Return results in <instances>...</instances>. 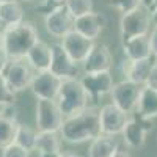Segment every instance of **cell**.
<instances>
[{"label":"cell","instance_id":"obj_18","mask_svg":"<svg viewBox=\"0 0 157 157\" xmlns=\"http://www.w3.org/2000/svg\"><path fill=\"white\" fill-rule=\"evenodd\" d=\"M27 61L30 63V66L39 72V71H49L50 63H52V47L44 43V41H38L35 46L29 50L27 54Z\"/></svg>","mask_w":157,"mask_h":157},{"label":"cell","instance_id":"obj_26","mask_svg":"<svg viewBox=\"0 0 157 157\" xmlns=\"http://www.w3.org/2000/svg\"><path fill=\"white\" fill-rule=\"evenodd\" d=\"M64 6L74 16V19H77L93 11V0H66Z\"/></svg>","mask_w":157,"mask_h":157},{"label":"cell","instance_id":"obj_23","mask_svg":"<svg viewBox=\"0 0 157 157\" xmlns=\"http://www.w3.org/2000/svg\"><path fill=\"white\" fill-rule=\"evenodd\" d=\"M35 149L39 151V154L61 152V135H58V132H38Z\"/></svg>","mask_w":157,"mask_h":157},{"label":"cell","instance_id":"obj_4","mask_svg":"<svg viewBox=\"0 0 157 157\" xmlns=\"http://www.w3.org/2000/svg\"><path fill=\"white\" fill-rule=\"evenodd\" d=\"M151 24V14L145 6H138L129 13H124L120 21V35L121 41H127L130 38L148 35Z\"/></svg>","mask_w":157,"mask_h":157},{"label":"cell","instance_id":"obj_3","mask_svg":"<svg viewBox=\"0 0 157 157\" xmlns=\"http://www.w3.org/2000/svg\"><path fill=\"white\" fill-rule=\"evenodd\" d=\"M55 101L58 104V109L63 118H68L85 110L88 107L90 98L78 78H66V80L61 82L58 96Z\"/></svg>","mask_w":157,"mask_h":157},{"label":"cell","instance_id":"obj_32","mask_svg":"<svg viewBox=\"0 0 157 157\" xmlns=\"http://www.w3.org/2000/svg\"><path fill=\"white\" fill-rule=\"evenodd\" d=\"M0 113H2L5 118L11 121H17V107L16 104H8V105H2L0 107Z\"/></svg>","mask_w":157,"mask_h":157},{"label":"cell","instance_id":"obj_30","mask_svg":"<svg viewBox=\"0 0 157 157\" xmlns=\"http://www.w3.org/2000/svg\"><path fill=\"white\" fill-rule=\"evenodd\" d=\"M29 152L25 148L19 146L17 143H10L8 146H5L2 149V157H29Z\"/></svg>","mask_w":157,"mask_h":157},{"label":"cell","instance_id":"obj_31","mask_svg":"<svg viewBox=\"0 0 157 157\" xmlns=\"http://www.w3.org/2000/svg\"><path fill=\"white\" fill-rule=\"evenodd\" d=\"M5 29H6L5 25L0 24V74L5 71V68L10 63V57H8L6 50H5V46H3V32H5Z\"/></svg>","mask_w":157,"mask_h":157},{"label":"cell","instance_id":"obj_20","mask_svg":"<svg viewBox=\"0 0 157 157\" xmlns=\"http://www.w3.org/2000/svg\"><path fill=\"white\" fill-rule=\"evenodd\" d=\"M118 149H120V145H118V140L115 138V135L99 134L96 138L91 140L88 155L90 157H113Z\"/></svg>","mask_w":157,"mask_h":157},{"label":"cell","instance_id":"obj_33","mask_svg":"<svg viewBox=\"0 0 157 157\" xmlns=\"http://www.w3.org/2000/svg\"><path fill=\"white\" fill-rule=\"evenodd\" d=\"M145 86L152 88V90L157 91V60H155V63L152 64V68H151V71H149V75H148V78H146Z\"/></svg>","mask_w":157,"mask_h":157},{"label":"cell","instance_id":"obj_34","mask_svg":"<svg viewBox=\"0 0 157 157\" xmlns=\"http://www.w3.org/2000/svg\"><path fill=\"white\" fill-rule=\"evenodd\" d=\"M149 41H151V52H152V55L157 58V27L152 29V32L149 35Z\"/></svg>","mask_w":157,"mask_h":157},{"label":"cell","instance_id":"obj_21","mask_svg":"<svg viewBox=\"0 0 157 157\" xmlns=\"http://www.w3.org/2000/svg\"><path fill=\"white\" fill-rule=\"evenodd\" d=\"M135 112L146 118L157 116V91L155 90L148 88V86H141Z\"/></svg>","mask_w":157,"mask_h":157},{"label":"cell","instance_id":"obj_40","mask_svg":"<svg viewBox=\"0 0 157 157\" xmlns=\"http://www.w3.org/2000/svg\"><path fill=\"white\" fill-rule=\"evenodd\" d=\"M154 10H157V0H154V3H152V8H151V11H154ZM149 11V13H151Z\"/></svg>","mask_w":157,"mask_h":157},{"label":"cell","instance_id":"obj_11","mask_svg":"<svg viewBox=\"0 0 157 157\" xmlns=\"http://www.w3.org/2000/svg\"><path fill=\"white\" fill-rule=\"evenodd\" d=\"M50 47H52V63L49 71L60 77L61 80L77 78V75L80 74L78 63L72 61V58L68 55V52L63 49L61 44H52Z\"/></svg>","mask_w":157,"mask_h":157},{"label":"cell","instance_id":"obj_15","mask_svg":"<svg viewBox=\"0 0 157 157\" xmlns=\"http://www.w3.org/2000/svg\"><path fill=\"white\" fill-rule=\"evenodd\" d=\"M107 25V17L102 13H88L85 16L77 17L74 22V30L83 35L85 38L94 41V39L101 35V32L105 29Z\"/></svg>","mask_w":157,"mask_h":157},{"label":"cell","instance_id":"obj_2","mask_svg":"<svg viewBox=\"0 0 157 157\" xmlns=\"http://www.w3.org/2000/svg\"><path fill=\"white\" fill-rule=\"evenodd\" d=\"M39 41L38 32L32 22H21L17 25L6 27L3 32V46L11 58H25L29 50Z\"/></svg>","mask_w":157,"mask_h":157},{"label":"cell","instance_id":"obj_7","mask_svg":"<svg viewBox=\"0 0 157 157\" xmlns=\"http://www.w3.org/2000/svg\"><path fill=\"white\" fill-rule=\"evenodd\" d=\"M152 132V118H146L137 112L127 120L126 127L123 130L124 143L129 148H141L146 141V135Z\"/></svg>","mask_w":157,"mask_h":157},{"label":"cell","instance_id":"obj_6","mask_svg":"<svg viewBox=\"0 0 157 157\" xmlns=\"http://www.w3.org/2000/svg\"><path fill=\"white\" fill-rule=\"evenodd\" d=\"M63 115L57 101L38 99L36 102V126L39 132H60L63 124Z\"/></svg>","mask_w":157,"mask_h":157},{"label":"cell","instance_id":"obj_42","mask_svg":"<svg viewBox=\"0 0 157 157\" xmlns=\"http://www.w3.org/2000/svg\"><path fill=\"white\" fill-rule=\"evenodd\" d=\"M24 2H30V0H24Z\"/></svg>","mask_w":157,"mask_h":157},{"label":"cell","instance_id":"obj_17","mask_svg":"<svg viewBox=\"0 0 157 157\" xmlns=\"http://www.w3.org/2000/svg\"><path fill=\"white\" fill-rule=\"evenodd\" d=\"M154 63L155 61L151 57L141 58V60H127L124 63V75L127 80L137 85H145Z\"/></svg>","mask_w":157,"mask_h":157},{"label":"cell","instance_id":"obj_14","mask_svg":"<svg viewBox=\"0 0 157 157\" xmlns=\"http://www.w3.org/2000/svg\"><path fill=\"white\" fill-rule=\"evenodd\" d=\"M74 22L75 19L68 11V8L61 6L46 16V29L52 36L63 38L74 30Z\"/></svg>","mask_w":157,"mask_h":157},{"label":"cell","instance_id":"obj_39","mask_svg":"<svg viewBox=\"0 0 157 157\" xmlns=\"http://www.w3.org/2000/svg\"><path fill=\"white\" fill-rule=\"evenodd\" d=\"M41 157H60V152H52V154H39Z\"/></svg>","mask_w":157,"mask_h":157},{"label":"cell","instance_id":"obj_19","mask_svg":"<svg viewBox=\"0 0 157 157\" xmlns=\"http://www.w3.org/2000/svg\"><path fill=\"white\" fill-rule=\"evenodd\" d=\"M123 54L127 60H141L152 55L151 52V41L148 35H141L123 41Z\"/></svg>","mask_w":157,"mask_h":157},{"label":"cell","instance_id":"obj_37","mask_svg":"<svg viewBox=\"0 0 157 157\" xmlns=\"http://www.w3.org/2000/svg\"><path fill=\"white\" fill-rule=\"evenodd\" d=\"M113 157H132L129 152H126V151H121V149H118L116 151V154L113 155Z\"/></svg>","mask_w":157,"mask_h":157},{"label":"cell","instance_id":"obj_25","mask_svg":"<svg viewBox=\"0 0 157 157\" xmlns=\"http://www.w3.org/2000/svg\"><path fill=\"white\" fill-rule=\"evenodd\" d=\"M17 124V121H11L0 113V149H3L10 143L14 141Z\"/></svg>","mask_w":157,"mask_h":157},{"label":"cell","instance_id":"obj_41","mask_svg":"<svg viewBox=\"0 0 157 157\" xmlns=\"http://www.w3.org/2000/svg\"><path fill=\"white\" fill-rule=\"evenodd\" d=\"M5 2H11V0H0V3H5Z\"/></svg>","mask_w":157,"mask_h":157},{"label":"cell","instance_id":"obj_36","mask_svg":"<svg viewBox=\"0 0 157 157\" xmlns=\"http://www.w3.org/2000/svg\"><path fill=\"white\" fill-rule=\"evenodd\" d=\"M60 157H80V155H77L75 152H71V151H61L60 152Z\"/></svg>","mask_w":157,"mask_h":157},{"label":"cell","instance_id":"obj_29","mask_svg":"<svg viewBox=\"0 0 157 157\" xmlns=\"http://www.w3.org/2000/svg\"><path fill=\"white\" fill-rule=\"evenodd\" d=\"M110 6L116 8L118 11H121L123 14L124 13H129V11H132L135 8H138L141 3H140V0H110Z\"/></svg>","mask_w":157,"mask_h":157},{"label":"cell","instance_id":"obj_1","mask_svg":"<svg viewBox=\"0 0 157 157\" xmlns=\"http://www.w3.org/2000/svg\"><path fill=\"white\" fill-rule=\"evenodd\" d=\"M99 134H101L99 110L93 107H86L82 112L64 118L60 129V135L64 141L77 143V145L91 141Z\"/></svg>","mask_w":157,"mask_h":157},{"label":"cell","instance_id":"obj_16","mask_svg":"<svg viewBox=\"0 0 157 157\" xmlns=\"http://www.w3.org/2000/svg\"><path fill=\"white\" fill-rule=\"evenodd\" d=\"M113 64L112 54L105 44H94L90 55L82 63L83 72H99V71H110Z\"/></svg>","mask_w":157,"mask_h":157},{"label":"cell","instance_id":"obj_13","mask_svg":"<svg viewBox=\"0 0 157 157\" xmlns=\"http://www.w3.org/2000/svg\"><path fill=\"white\" fill-rule=\"evenodd\" d=\"M61 46H63L64 50L68 52V55L72 58V61L82 64L85 61V58L90 55V52H91V49H93L94 43L91 41V39L85 38L83 35H80L78 32L72 30L66 36H63Z\"/></svg>","mask_w":157,"mask_h":157},{"label":"cell","instance_id":"obj_10","mask_svg":"<svg viewBox=\"0 0 157 157\" xmlns=\"http://www.w3.org/2000/svg\"><path fill=\"white\" fill-rule=\"evenodd\" d=\"M86 91L90 101H96L102 96L110 93L113 88V75L110 71H99V72H85L82 78H78Z\"/></svg>","mask_w":157,"mask_h":157},{"label":"cell","instance_id":"obj_38","mask_svg":"<svg viewBox=\"0 0 157 157\" xmlns=\"http://www.w3.org/2000/svg\"><path fill=\"white\" fill-rule=\"evenodd\" d=\"M151 21H152V24L157 27V10H154V11H151Z\"/></svg>","mask_w":157,"mask_h":157},{"label":"cell","instance_id":"obj_27","mask_svg":"<svg viewBox=\"0 0 157 157\" xmlns=\"http://www.w3.org/2000/svg\"><path fill=\"white\" fill-rule=\"evenodd\" d=\"M8 104H16V93L8 86L5 75L2 72L0 74V107L8 105Z\"/></svg>","mask_w":157,"mask_h":157},{"label":"cell","instance_id":"obj_35","mask_svg":"<svg viewBox=\"0 0 157 157\" xmlns=\"http://www.w3.org/2000/svg\"><path fill=\"white\" fill-rule=\"evenodd\" d=\"M140 3H141V6H145L148 11H151V8H152V3H154V0H140Z\"/></svg>","mask_w":157,"mask_h":157},{"label":"cell","instance_id":"obj_12","mask_svg":"<svg viewBox=\"0 0 157 157\" xmlns=\"http://www.w3.org/2000/svg\"><path fill=\"white\" fill-rule=\"evenodd\" d=\"M61 78L52 74L50 71H39L35 72V77L32 80V93L36 96V99H52L55 101L58 96V91L61 86Z\"/></svg>","mask_w":157,"mask_h":157},{"label":"cell","instance_id":"obj_8","mask_svg":"<svg viewBox=\"0 0 157 157\" xmlns=\"http://www.w3.org/2000/svg\"><path fill=\"white\" fill-rule=\"evenodd\" d=\"M140 90L141 85H137L130 80H123L120 83L113 85L110 94H112V101L116 107H120L121 110H124L126 113H134L137 109V102H138V96H140Z\"/></svg>","mask_w":157,"mask_h":157},{"label":"cell","instance_id":"obj_22","mask_svg":"<svg viewBox=\"0 0 157 157\" xmlns=\"http://www.w3.org/2000/svg\"><path fill=\"white\" fill-rule=\"evenodd\" d=\"M24 21V10L17 0L0 3V24L5 27L17 25Z\"/></svg>","mask_w":157,"mask_h":157},{"label":"cell","instance_id":"obj_24","mask_svg":"<svg viewBox=\"0 0 157 157\" xmlns=\"http://www.w3.org/2000/svg\"><path fill=\"white\" fill-rule=\"evenodd\" d=\"M14 143H17L19 146L25 148L27 151H33L35 143H36V132L29 126L17 124L16 135H14Z\"/></svg>","mask_w":157,"mask_h":157},{"label":"cell","instance_id":"obj_28","mask_svg":"<svg viewBox=\"0 0 157 157\" xmlns=\"http://www.w3.org/2000/svg\"><path fill=\"white\" fill-rule=\"evenodd\" d=\"M64 3H66V0H43V2L36 6V11L47 16L50 13H54L55 10L64 6Z\"/></svg>","mask_w":157,"mask_h":157},{"label":"cell","instance_id":"obj_5","mask_svg":"<svg viewBox=\"0 0 157 157\" xmlns=\"http://www.w3.org/2000/svg\"><path fill=\"white\" fill-rule=\"evenodd\" d=\"M3 75L8 86L14 93H19V91L30 88L35 77V69L30 66L27 58H11L3 71Z\"/></svg>","mask_w":157,"mask_h":157},{"label":"cell","instance_id":"obj_9","mask_svg":"<svg viewBox=\"0 0 157 157\" xmlns=\"http://www.w3.org/2000/svg\"><path fill=\"white\" fill-rule=\"evenodd\" d=\"M129 120V113L116 107L115 104H107L99 110V123H101V134L105 135H118L123 134L126 123Z\"/></svg>","mask_w":157,"mask_h":157}]
</instances>
